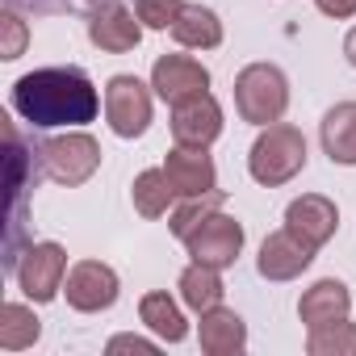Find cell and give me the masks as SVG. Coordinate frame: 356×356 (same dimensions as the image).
<instances>
[{
	"instance_id": "obj_26",
	"label": "cell",
	"mask_w": 356,
	"mask_h": 356,
	"mask_svg": "<svg viewBox=\"0 0 356 356\" xmlns=\"http://www.w3.org/2000/svg\"><path fill=\"white\" fill-rule=\"evenodd\" d=\"M26 42H30L26 22H22L13 9H5V13H0V59H22Z\"/></svg>"
},
{
	"instance_id": "obj_12",
	"label": "cell",
	"mask_w": 356,
	"mask_h": 356,
	"mask_svg": "<svg viewBox=\"0 0 356 356\" xmlns=\"http://www.w3.org/2000/svg\"><path fill=\"white\" fill-rule=\"evenodd\" d=\"M88 42L109 51V55H126L143 42V22L138 13H130L122 0H105L101 9H92L88 17Z\"/></svg>"
},
{
	"instance_id": "obj_25",
	"label": "cell",
	"mask_w": 356,
	"mask_h": 356,
	"mask_svg": "<svg viewBox=\"0 0 356 356\" xmlns=\"http://www.w3.org/2000/svg\"><path fill=\"white\" fill-rule=\"evenodd\" d=\"M185 0H138L134 13L143 22V30H172V22L181 17Z\"/></svg>"
},
{
	"instance_id": "obj_20",
	"label": "cell",
	"mask_w": 356,
	"mask_h": 356,
	"mask_svg": "<svg viewBox=\"0 0 356 356\" xmlns=\"http://www.w3.org/2000/svg\"><path fill=\"white\" fill-rule=\"evenodd\" d=\"M138 318L147 323V331L151 335H159L163 343H181L185 335H189V323H185V314H181V306H176L168 293H143V302H138Z\"/></svg>"
},
{
	"instance_id": "obj_11",
	"label": "cell",
	"mask_w": 356,
	"mask_h": 356,
	"mask_svg": "<svg viewBox=\"0 0 356 356\" xmlns=\"http://www.w3.org/2000/svg\"><path fill=\"white\" fill-rule=\"evenodd\" d=\"M314 252H318V248H310L302 235H293L289 227H281V231H273V235L260 243L256 268H260L264 281H293V277H302V273L310 268Z\"/></svg>"
},
{
	"instance_id": "obj_14",
	"label": "cell",
	"mask_w": 356,
	"mask_h": 356,
	"mask_svg": "<svg viewBox=\"0 0 356 356\" xmlns=\"http://www.w3.org/2000/svg\"><path fill=\"white\" fill-rule=\"evenodd\" d=\"M163 172L172 176V185H176V193H181V197H202V193L218 189V168L197 147H176V151H168Z\"/></svg>"
},
{
	"instance_id": "obj_22",
	"label": "cell",
	"mask_w": 356,
	"mask_h": 356,
	"mask_svg": "<svg viewBox=\"0 0 356 356\" xmlns=\"http://www.w3.org/2000/svg\"><path fill=\"white\" fill-rule=\"evenodd\" d=\"M38 335H42V323L30 306H22V302L0 306V348L5 352H22V348L38 343Z\"/></svg>"
},
{
	"instance_id": "obj_6",
	"label": "cell",
	"mask_w": 356,
	"mask_h": 356,
	"mask_svg": "<svg viewBox=\"0 0 356 356\" xmlns=\"http://www.w3.org/2000/svg\"><path fill=\"white\" fill-rule=\"evenodd\" d=\"M151 84L138 76H113L105 84V122L118 138H138L151 126Z\"/></svg>"
},
{
	"instance_id": "obj_19",
	"label": "cell",
	"mask_w": 356,
	"mask_h": 356,
	"mask_svg": "<svg viewBox=\"0 0 356 356\" xmlns=\"http://www.w3.org/2000/svg\"><path fill=\"white\" fill-rule=\"evenodd\" d=\"M176 185H172V176L163 168H147L134 176V185H130V202L143 218H163L172 206H176Z\"/></svg>"
},
{
	"instance_id": "obj_24",
	"label": "cell",
	"mask_w": 356,
	"mask_h": 356,
	"mask_svg": "<svg viewBox=\"0 0 356 356\" xmlns=\"http://www.w3.org/2000/svg\"><path fill=\"white\" fill-rule=\"evenodd\" d=\"M222 202H227L222 189H210V193H202V197H185L181 206H172V222H168L172 235H176V239H185V235H189L193 227H202L214 210H222Z\"/></svg>"
},
{
	"instance_id": "obj_27",
	"label": "cell",
	"mask_w": 356,
	"mask_h": 356,
	"mask_svg": "<svg viewBox=\"0 0 356 356\" xmlns=\"http://www.w3.org/2000/svg\"><path fill=\"white\" fill-rule=\"evenodd\" d=\"M105 352H109V356H118V352H155V339H143V335H113V339L105 343Z\"/></svg>"
},
{
	"instance_id": "obj_13",
	"label": "cell",
	"mask_w": 356,
	"mask_h": 356,
	"mask_svg": "<svg viewBox=\"0 0 356 356\" xmlns=\"http://www.w3.org/2000/svg\"><path fill=\"white\" fill-rule=\"evenodd\" d=\"M285 227H289L293 235H302L310 248H323V243L335 235V227H339V210H335V202L323 197V193H302V197L289 202Z\"/></svg>"
},
{
	"instance_id": "obj_15",
	"label": "cell",
	"mask_w": 356,
	"mask_h": 356,
	"mask_svg": "<svg viewBox=\"0 0 356 356\" xmlns=\"http://www.w3.org/2000/svg\"><path fill=\"white\" fill-rule=\"evenodd\" d=\"M348 310H352V293H348V285L335 281V277L314 281V285L302 293V302H298V318L306 323V331H310V327H323V323H339V318H348Z\"/></svg>"
},
{
	"instance_id": "obj_4",
	"label": "cell",
	"mask_w": 356,
	"mask_h": 356,
	"mask_svg": "<svg viewBox=\"0 0 356 356\" xmlns=\"http://www.w3.org/2000/svg\"><path fill=\"white\" fill-rule=\"evenodd\" d=\"M34 155H38V168H42L47 181L67 185V189L92 181V172L101 168V143H97L92 134H84V130L47 138V143H38Z\"/></svg>"
},
{
	"instance_id": "obj_7",
	"label": "cell",
	"mask_w": 356,
	"mask_h": 356,
	"mask_svg": "<svg viewBox=\"0 0 356 356\" xmlns=\"http://www.w3.org/2000/svg\"><path fill=\"white\" fill-rule=\"evenodd\" d=\"M181 243L189 248V256H193L197 264H210V268H231V264L239 260V252H243V227H239L231 214L214 210V214H210L202 227H193Z\"/></svg>"
},
{
	"instance_id": "obj_3",
	"label": "cell",
	"mask_w": 356,
	"mask_h": 356,
	"mask_svg": "<svg viewBox=\"0 0 356 356\" xmlns=\"http://www.w3.org/2000/svg\"><path fill=\"white\" fill-rule=\"evenodd\" d=\"M235 109L252 126H273L289 109V80L277 63H248L235 76Z\"/></svg>"
},
{
	"instance_id": "obj_2",
	"label": "cell",
	"mask_w": 356,
	"mask_h": 356,
	"mask_svg": "<svg viewBox=\"0 0 356 356\" xmlns=\"http://www.w3.org/2000/svg\"><path fill=\"white\" fill-rule=\"evenodd\" d=\"M302 168H306V138H302V130L289 126V122L260 126V138L248 151L252 181L264 185V189H277V185H289Z\"/></svg>"
},
{
	"instance_id": "obj_29",
	"label": "cell",
	"mask_w": 356,
	"mask_h": 356,
	"mask_svg": "<svg viewBox=\"0 0 356 356\" xmlns=\"http://www.w3.org/2000/svg\"><path fill=\"white\" fill-rule=\"evenodd\" d=\"M343 55H348V63L356 67V26L348 30V38H343Z\"/></svg>"
},
{
	"instance_id": "obj_18",
	"label": "cell",
	"mask_w": 356,
	"mask_h": 356,
	"mask_svg": "<svg viewBox=\"0 0 356 356\" xmlns=\"http://www.w3.org/2000/svg\"><path fill=\"white\" fill-rule=\"evenodd\" d=\"M172 38L181 47H189V51H214L222 42V22L206 5H185L181 17L172 22Z\"/></svg>"
},
{
	"instance_id": "obj_8",
	"label": "cell",
	"mask_w": 356,
	"mask_h": 356,
	"mask_svg": "<svg viewBox=\"0 0 356 356\" xmlns=\"http://www.w3.org/2000/svg\"><path fill=\"white\" fill-rule=\"evenodd\" d=\"M63 293H67V306L80 310V314H101L118 302L122 293V281L109 264L101 260H76L67 268V281H63Z\"/></svg>"
},
{
	"instance_id": "obj_28",
	"label": "cell",
	"mask_w": 356,
	"mask_h": 356,
	"mask_svg": "<svg viewBox=\"0 0 356 356\" xmlns=\"http://www.w3.org/2000/svg\"><path fill=\"white\" fill-rule=\"evenodd\" d=\"M327 17H356V0H314Z\"/></svg>"
},
{
	"instance_id": "obj_21",
	"label": "cell",
	"mask_w": 356,
	"mask_h": 356,
	"mask_svg": "<svg viewBox=\"0 0 356 356\" xmlns=\"http://www.w3.org/2000/svg\"><path fill=\"white\" fill-rule=\"evenodd\" d=\"M222 268H210V264H189L185 273H181V281H176V289H181V302L189 306V310H197V314H206V310H214V306H222V277H218Z\"/></svg>"
},
{
	"instance_id": "obj_1",
	"label": "cell",
	"mask_w": 356,
	"mask_h": 356,
	"mask_svg": "<svg viewBox=\"0 0 356 356\" xmlns=\"http://www.w3.org/2000/svg\"><path fill=\"white\" fill-rule=\"evenodd\" d=\"M9 101L38 130L84 126L101 109V92H97V84L80 67H38V72L22 76L13 84Z\"/></svg>"
},
{
	"instance_id": "obj_16",
	"label": "cell",
	"mask_w": 356,
	"mask_h": 356,
	"mask_svg": "<svg viewBox=\"0 0 356 356\" xmlns=\"http://www.w3.org/2000/svg\"><path fill=\"white\" fill-rule=\"evenodd\" d=\"M197 339H202V352H210V356H239L248 348V323L235 310L214 306V310L202 314Z\"/></svg>"
},
{
	"instance_id": "obj_23",
	"label": "cell",
	"mask_w": 356,
	"mask_h": 356,
	"mask_svg": "<svg viewBox=\"0 0 356 356\" xmlns=\"http://www.w3.org/2000/svg\"><path fill=\"white\" fill-rule=\"evenodd\" d=\"M306 352H310V356H356V327H352L348 318L310 327Z\"/></svg>"
},
{
	"instance_id": "obj_17",
	"label": "cell",
	"mask_w": 356,
	"mask_h": 356,
	"mask_svg": "<svg viewBox=\"0 0 356 356\" xmlns=\"http://www.w3.org/2000/svg\"><path fill=\"white\" fill-rule=\"evenodd\" d=\"M318 138H323V151H327L331 163L352 168V163H356V101L331 105V109L323 113Z\"/></svg>"
},
{
	"instance_id": "obj_9",
	"label": "cell",
	"mask_w": 356,
	"mask_h": 356,
	"mask_svg": "<svg viewBox=\"0 0 356 356\" xmlns=\"http://www.w3.org/2000/svg\"><path fill=\"white\" fill-rule=\"evenodd\" d=\"M222 134V105L210 92H197L181 105H172V138L176 147H197L206 151Z\"/></svg>"
},
{
	"instance_id": "obj_10",
	"label": "cell",
	"mask_w": 356,
	"mask_h": 356,
	"mask_svg": "<svg viewBox=\"0 0 356 356\" xmlns=\"http://www.w3.org/2000/svg\"><path fill=\"white\" fill-rule=\"evenodd\" d=\"M151 88L168 105H181L197 92H210V72L193 55H159L151 67Z\"/></svg>"
},
{
	"instance_id": "obj_5",
	"label": "cell",
	"mask_w": 356,
	"mask_h": 356,
	"mask_svg": "<svg viewBox=\"0 0 356 356\" xmlns=\"http://www.w3.org/2000/svg\"><path fill=\"white\" fill-rule=\"evenodd\" d=\"M13 277H17V289L30 298V302H51L59 298L63 281H67V252L51 239L42 243H30L17 264H13Z\"/></svg>"
}]
</instances>
